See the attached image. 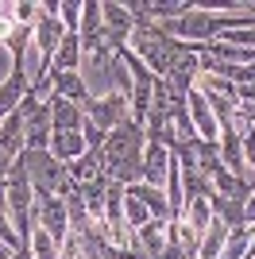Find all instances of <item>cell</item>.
Returning a JSON list of instances; mask_svg holds the SVG:
<instances>
[{"label":"cell","instance_id":"cell-10","mask_svg":"<svg viewBox=\"0 0 255 259\" xmlns=\"http://www.w3.org/2000/svg\"><path fill=\"white\" fill-rule=\"evenodd\" d=\"M128 194L139 197L143 205H147V213L155 217V221H162V225H170V205H166V190H159V186H147V182H132L128 186Z\"/></svg>","mask_w":255,"mask_h":259},{"label":"cell","instance_id":"cell-17","mask_svg":"<svg viewBox=\"0 0 255 259\" xmlns=\"http://www.w3.org/2000/svg\"><path fill=\"white\" fill-rule=\"evenodd\" d=\"M0 240H4L12 251L20 248V236H16V228H12V217H8V209H4V205H0Z\"/></svg>","mask_w":255,"mask_h":259},{"label":"cell","instance_id":"cell-12","mask_svg":"<svg viewBox=\"0 0 255 259\" xmlns=\"http://www.w3.org/2000/svg\"><path fill=\"white\" fill-rule=\"evenodd\" d=\"M224 240H228V225H224L221 217H212L209 228H205V236H201V251H197V259H221L224 255Z\"/></svg>","mask_w":255,"mask_h":259},{"label":"cell","instance_id":"cell-13","mask_svg":"<svg viewBox=\"0 0 255 259\" xmlns=\"http://www.w3.org/2000/svg\"><path fill=\"white\" fill-rule=\"evenodd\" d=\"M54 70H77L81 74V35L77 31H66L62 47L54 54Z\"/></svg>","mask_w":255,"mask_h":259},{"label":"cell","instance_id":"cell-4","mask_svg":"<svg viewBox=\"0 0 255 259\" xmlns=\"http://www.w3.org/2000/svg\"><path fill=\"white\" fill-rule=\"evenodd\" d=\"M35 225L62 248L70 236V213H66V197H35Z\"/></svg>","mask_w":255,"mask_h":259},{"label":"cell","instance_id":"cell-16","mask_svg":"<svg viewBox=\"0 0 255 259\" xmlns=\"http://www.w3.org/2000/svg\"><path fill=\"white\" fill-rule=\"evenodd\" d=\"M81 4H85V0H62L58 16H62L66 31H77V27H81Z\"/></svg>","mask_w":255,"mask_h":259},{"label":"cell","instance_id":"cell-3","mask_svg":"<svg viewBox=\"0 0 255 259\" xmlns=\"http://www.w3.org/2000/svg\"><path fill=\"white\" fill-rule=\"evenodd\" d=\"M85 120L97 124L101 132H112V128H120L124 120H132V101H128L124 93H116V89H108L105 97H93V108L85 112Z\"/></svg>","mask_w":255,"mask_h":259},{"label":"cell","instance_id":"cell-18","mask_svg":"<svg viewBox=\"0 0 255 259\" xmlns=\"http://www.w3.org/2000/svg\"><path fill=\"white\" fill-rule=\"evenodd\" d=\"M12 31H16V12H12V8H4V4H0V43H4V47H8Z\"/></svg>","mask_w":255,"mask_h":259},{"label":"cell","instance_id":"cell-19","mask_svg":"<svg viewBox=\"0 0 255 259\" xmlns=\"http://www.w3.org/2000/svg\"><path fill=\"white\" fill-rule=\"evenodd\" d=\"M12 259H35V251H31V244H23V248H16V255Z\"/></svg>","mask_w":255,"mask_h":259},{"label":"cell","instance_id":"cell-8","mask_svg":"<svg viewBox=\"0 0 255 259\" xmlns=\"http://www.w3.org/2000/svg\"><path fill=\"white\" fill-rule=\"evenodd\" d=\"M51 101V124H54V132H81L85 128V112L74 105V101H62V97H47Z\"/></svg>","mask_w":255,"mask_h":259},{"label":"cell","instance_id":"cell-5","mask_svg":"<svg viewBox=\"0 0 255 259\" xmlns=\"http://www.w3.org/2000/svg\"><path fill=\"white\" fill-rule=\"evenodd\" d=\"M51 93L62 101H74L81 112L93 108V93H89V85H85V77L77 70H54L51 66Z\"/></svg>","mask_w":255,"mask_h":259},{"label":"cell","instance_id":"cell-9","mask_svg":"<svg viewBox=\"0 0 255 259\" xmlns=\"http://www.w3.org/2000/svg\"><path fill=\"white\" fill-rule=\"evenodd\" d=\"M47 151H51L58 162L70 166V162L81 159L89 147H85V136H81V132H51V147H47Z\"/></svg>","mask_w":255,"mask_h":259},{"label":"cell","instance_id":"cell-6","mask_svg":"<svg viewBox=\"0 0 255 259\" xmlns=\"http://www.w3.org/2000/svg\"><path fill=\"white\" fill-rule=\"evenodd\" d=\"M27 89H31V77H27V62H12L8 77H4V85H0V120L16 112L20 101L27 97Z\"/></svg>","mask_w":255,"mask_h":259},{"label":"cell","instance_id":"cell-2","mask_svg":"<svg viewBox=\"0 0 255 259\" xmlns=\"http://www.w3.org/2000/svg\"><path fill=\"white\" fill-rule=\"evenodd\" d=\"M23 159H27V174H31L35 197H66L70 194V174H66V162H58L51 151H27L23 147Z\"/></svg>","mask_w":255,"mask_h":259},{"label":"cell","instance_id":"cell-15","mask_svg":"<svg viewBox=\"0 0 255 259\" xmlns=\"http://www.w3.org/2000/svg\"><path fill=\"white\" fill-rule=\"evenodd\" d=\"M31 251H35V259H62V248H58L39 225H35V236H31Z\"/></svg>","mask_w":255,"mask_h":259},{"label":"cell","instance_id":"cell-1","mask_svg":"<svg viewBox=\"0 0 255 259\" xmlns=\"http://www.w3.org/2000/svg\"><path fill=\"white\" fill-rule=\"evenodd\" d=\"M143 151H147V132L124 120L105 140V178L120 186L143 182Z\"/></svg>","mask_w":255,"mask_h":259},{"label":"cell","instance_id":"cell-11","mask_svg":"<svg viewBox=\"0 0 255 259\" xmlns=\"http://www.w3.org/2000/svg\"><path fill=\"white\" fill-rule=\"evenodd\" d=\"M166 170H170V151L162 147V143H147V151H143V182L162 190Z\"/></svg>","mask_w":255,"mask_h":259},{"label":"cell","instance_id":"cell-14","mask_svg":"<svg viewBox=\"0 0 255 259\" xmlns=\"http://www.w3.org/2000/svg\"><path fill=\"white\" fill-rule=\"evenodd\" d=\"M124 221H128V232H136V228H143V225L151 221V213H147V205H143L139 197L128 194V197H124Z\"/></svg>","mask_w":255,"mask_h":259},{"label":"cell","instance_id":"cell-20","mask_svg":"<svg viewBox=\"0 0 255 259\" xmlns=\"http://www.w3.org/2000/svg\"><path fill=\"white\" fill-rule=\"evenodd\" d=\"M0 124H4V120H0Z\"/></svg>","mask_w":255,"mask_h":259},{"label":"cell","instance_id":"cell-7","mask_svg":"<svg viewBox=\"0 0 255 259\" xmlns=\"http://www.w3.org/2000/svg\"><path fill=\"white\" fill-rule=\"evenodd\" d=\"M128 248H139V251H143V259H159V251L166 248V225L151 217L143 228L132 232V244H128Z\"/></svg>","mask_w":255,"mask_h":259}]
</instances>
